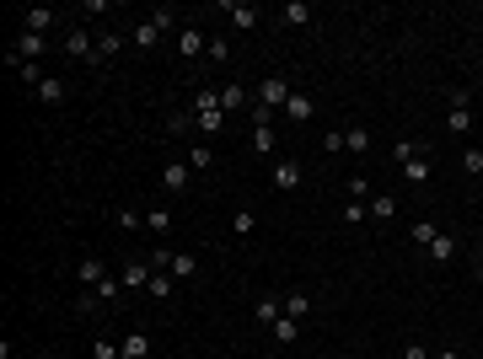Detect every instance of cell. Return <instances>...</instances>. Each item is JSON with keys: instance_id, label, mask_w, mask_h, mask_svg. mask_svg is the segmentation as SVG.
Returning a JSON list of instances; mask_svg holds the SVG:
<instances>
[{"instance_id": "obj_38", "label": "cell", "mask_w": 483, "mask_h": 359, "mask_svg": "<svg viewBox=\"0 0 483 359\" xmlns=\"http://www.w3.org/2000/svg\"><path fill=\"white\" fill-rule=\"evenodd\" d=\"M344 188H349V199H360V204H371V182H365V177H354V182H344Z\"/></svg>"}, {"instance_id": "obj_3", "label": "cell", "mask_w": 483, "mask_h": 359, "mask_svg": "<svg viewBox=\"0 0 483 359\" xmlns=\"http://www.w3.org/2000/svg\"><path fill=\"white\" fill-rule=\"evenodd\" d=\"M43 54H48V38H43V33H16V60H22V65H38ZM16 60H11V65H16Z\"/></svg>"}, {"instance_id": "obj_16", "label": "cell", "mask_w": 483, "mask_h": 359, "mask_svg": "<svg viewBox=\"0 0 483 359\" xmlns=\"http://www.w3.org/2000/svg\"><path fill=\"white\" fill-rule=\"evenodd\" d=\"M119 354H124V359H145V354H151V338H145V333H129V338L119 343Z\"/></svg>"}, {"instance_id": "obj_36", "label": "cell", "mask_w": 483, "mask_h": 359, "mask_svg": "<svg viewBox=\"0 0 483 359\" xmlns=\"http://www.w3.org/2000/svg\"><path fill=\"white\" fill-rule=\"evenodd\" d=\"M145 289H151L156 300H167L172 295V274H151V285H145Z\"/></svg>"}, {"instance_id": "obj_23", "label": "cell", "mask_w": 483, "mask_h": 359, "mask_svg": "<svg viewBox=\"0 0 483 359\" xmlns=\"http://www.w3.org/2000/svg\"><path fill=\"white\" fill-rule=\"evenodd\" d=\"M268 333H274L279 343H295V338H301V322H295V316H279V322L268 327Z\"/></svg>"}, {"instance_id": "obj_19", "label": "cell", "mask_w": 483, "mask_h": 359, "mask_svg": "<svg viewBox=\"0 0 483 359\" xmlns=\"http://www.w3.org/2000/svg\"><path fill=\"white\" fill-rule=\"evenodd\" d=\"M306 311H312V295H306V289H290V295H285V316H295V322H301Z\"/></svg>"}, {"instance_id": "obj_8", "label": "cell", "mask_w": 483, "mask_h": 359, "mask_svg": "<svg viewBox=\"0 0 483 359\" xmlns=\"http://www.w3.org/2000/svg\"><path fill=\"white\" fill-rule=\"evenodd\" d=\"M274 188H279V193L301 188V161H279V167H274Z\"/></svg>"}, {"instance_id": "obj_41", "label": "cell", "mask_w": 483, "mask_h": 359, "mask_svg": "<svg viewBox=\"0 0 483 359\" xmlns=\"http://www.w3.org/2000/svg\"><path fill=\"white\" fill-rule=\"evenodd\" d=\"M440 359H462V354H457V348H440Z\"/></svg>"}, {"instance_id": "obj_29", "label": "cell", "mask_w": 483, "mask_h": 359, "mask_svg": "<svg viewBox=\"0 0 483 359\" xmlns=\"http://www.w3.org/2000/svg\"><path fill=\"white\" fill-rule=\"evenodd\" d=\"M210 161H215V150H210V145H193V150H188V167H193V172H210Z\"/></svg>"}, {"instance_id": "obj_20", "label": "cell", "mask_w": 483, "mask_h": 359, "mask_svg": "<svg viewBox=\"0 0 483 359\" xmlns=\"http://www.w3.org/2000/svg\"><path fill=\"white\" fill-rule=\"evenodd\" d=\"M113 54H119V33H97V54H92V65H108Z\"/></svg>"}, {"instance_id": "obj_18", "label": "cell", "mask_w": 483, "mask_h": 359, "mask_svg": "<svg viewBox=\"0 0 483 359\" xmlns=\"http://www.w3.org/2000/svg\"><path fill=\"white\" fill-rule=\"evenodd\" d=\"M285 113H290V118H295V123H306V118H312V96H306V92H290Z\"/></svg>"}, {"instance_id": "obj_1", "label": "cell", "mask_w": 483, "mask_h": 359, "mask_svg": "<svg viewBox=\"0 0 483 359\" xmlns=\"http://www.w3.org/2000/svg\"><path fill=\"white\" fill-rule=\"evenodd\" d=\"M446 102H451V108H446V129L451 134H467L472 129V96L467 92H451Z\"/></svg>"}, {"instance_id": "obj_37", "label": "cell", "mask_w": 483, "mask_h": 359, "mask_svg": "<svg viewBox=\"0 0 483 359\" xmlns=\"http://www.w3.org/2000/svg\"><path fill=\"white\" fill-rule=\"evenodd\" d=\"M119 289H124V279H102V285H97V300H119Z\"/></svg>"}, {"instance_id": "obj_33", "label": "cell", "mask_w": 483, "mask_h": 359, "mask_svg": "<svg viewBox=\"0 0 483 359\" xmlns=\"http://www.w3.org/2000/svg\"><path fill=\"white\" fill-rule=\"evenodd\" d=\"M413 241H419V247H430L435 236H440V231H435V220H413V231H408Z\"/></svg>"}, {"instance_id": "obj_10", "label": "cell", "mask_w": 483, "mask_h": 359, "mask_svg": "<svg viewBox=\"0 0 483 359\" xmlns=\"http://www.w3.org/2000/svg\"><path fill=\"white\" fill-rule=\"evenodd\" d=\"M188 172H193V167H183V161H167V167H161V188L183 193V188H188Z\"/></svg>"}, {"instance_id": "obj_30", "label": "cell", "mask_w": 483, "mask_h": 359, "mask_svg": "<svg viewBox=\"0 0 483 359\" xmlns=\"http://www.w3.org/2000/svg\"><path fill=\"white\" fill-rule=\"evenodd\" d=\"M344 220H349V226H365V220H371V204L349 199V204H344Z\"/></svg>"}, {"instance_id": "obj_34", "label": "cell", "mask_w": 483, "mask_h": 359, "mask_svg": "<svg viewBox=\"0 0 483 359\" xmlns=\"http://www.w3.org/2000/svg\"><path fill=\"white\" fill-rule=\"evenodd\" d=\"M193 118H199V129H205V134H220V129H226V113H193Z\"/></svg>"}, {"instance_id": "obj_6", "label": "cell", "mask_w": 483, "mask_h": 359, "mask_svg": "<svg viewBox=\"0 0 483 359\" xmlns=\"http://www.w3.org/2000/svg\"><path fill=\"white\" fill-rule=\"evenodd\" d=\"M226 16H231V27H242V33H247V27H258V16H264V11H258V6H247V0H231Z\"/></svg>"}, {"instance_id": "obj_12", "label": "cell", "mask_w": 483, "mask_h": 359, "mask_svg": "<svg viewBox=\"0 0 483 359\" xmlns=\"http://www.w3.org/2000/svg\"><path fill=\"white\" fill-rule=\"evenodd\" d=\"M188 113H226V108H220V92H215V86H205V92H193Z\"/></svg>"}, {"instance_id": "obj_4", "label": "cell", "mask_w": 483, "mask_h": 359, "mask_svg": "<svg viewBox=\"0 0 483 359\" xmlns=\"http://www.w3.org/2000/svg\"><path fill=\"white\" fill-rule=\"evenodd\" d=\"M65 54H70V60H81V65H92V54H97L92 33H86V27H70V33H65Z\"/></svg>"}, {"instance_id": "obj_26", "label": "cell", "mask_w": 483, "mask_h": 359, "mask_svg": "<svg viewBox=\"0 0 483 359\" xmlns=\"http://www.w3.org/2000/svg\"><path fill=\"white\" fill-rule=\"evenodd\" d=\"M156 43H161L156 27H151V22H134V48H156Z\"/></svg>"}, {"instance_id": "obj_15", "label": "cell", "mask_w": 483, "mask_h": 359, "mask_svg": "<svg viewBox=\"0 0 483 359\" xmlns=\"http://www.w3.org/2000/svg\"><path fill=\"white\" fill-rule=\"evenodd\" d=\"M253 316H258V322H264V327H274V322H279V316H285V300H274V295H264V300H258V311H253Z\"/></svg>"}, {"instance_id": "obj_32", "label": "cell", "mask_w": 483, "mask_h": 359, "mask_svg": "<svg viewBox=\"0 0 483 359\" xmlns=\"http://www.w3.org/2000/svg\"><path fill=\"white\" fill-rule=\"evenodd\" d=\"M392 215H398V204L386 199V193H376L371 199V220H392Z\"/></svg>"}, {"instance_id": "obj_13", "label": "cell", "mask_w": 483, "mask_h": 359, "mask_svg": "<svg viewBox=\"0 0 483 359\" xmlns=\"http://www.w3.org/2000/svg\"><path fill=\"white\" fill-rule=\"evenodd\" d=\"M403 182H413V188H419V182H430V150H419V156L403 167Z\"/></svg>"}, {"instance_id": "obj_25", "label": "cell", "mask_w": 483, "mask_h": 359, "mask_svg": "<svg viewBox=\"0 0 483 359\" xmlns=\"http://www.w3.org/2000/svg\"><path fill=\"white\" fill-rule=\"evenodd\" d=\"M242 102H247V92H242L237 81H226V86H220V108H226V113H237Z\"/></svg>"}, {"instance_id": "obj_35", "label": "cell", "mask_w": 483, "mask_h": 359, "mask_svg": "<svg viewBox=\"0 0 483 359\" xmlns=\"http://www.w3.org/2000/svg\"><path fill=\"white\" fill-rule=\"evenodd\" d=\"M145 22H151V27H156V33H172V22H178V16H172V11H167V6H156V11H151V16H145Z\"/></svg>"}, {"instance_id": "obj_40", "label": "cell", "mask_w": 483, "mask_h": 359, "mask_svg": "<svg viewBox=\"0 0 483 359\" xmlns=\"http://www.w3.org/2000/svg\"><path fill=\"white\" fill-rule=\"evenodd\" d=\"M403 359H430V354H424V343H408V348H403Z\"/></svg>"}, {"instance_id": "obj_7", "label": "cell", "mask_w": 483, "mask_h": 359, "mask_svg": "<svg viewBox=\"0 0 483 359\" xmlns=\"http://www.w3.org/2000/svg\"><path fill=\"white\" fill-rule=\"evenodd\" d=\"M48 27H54V11H48V6L22 11V33H43V38H48Z\"/></svg>"}, {"instance_id": "obj_17", "label": "cell", "mask_w": 483, "mask_h": 359, "mask_svg": "<svg viewBox=\"0 0 483 359\" xmlns=\"http://www.w3.org/2000/svg\"><path fill=\"white\" fill-rule=\"evenodd\" d=\"M279 22H285V27H306V22H312V11H306L301 0H290V6H279Z\"/></svg>"}, {"instance_id": "obj_22", "label": "cell", "mask_w": 483, "mask_h": 359, "mask_svg": "<svg viewBox=\"0 0 483 359\" xmlns=\"http://www.w3.org/2000/svg\"><path fill=\"white\" fill-rule=\"evenodd\" d=\"M172 274H178V279H193V274H199V258H193V252H172Z\"/></svg>"}, {"instance_id": "obj_9", "label": "cell", "mask_w": 483, "mask_h": 359, "mask_svg": "<svg viewBox=\"0 0 483 359\" xmlns=\"http://www.w3.org/2000/svg\"><path fill=\"white\" fill-rule=\"evenodd\" d=\"M75 279H81L86 289H97L102 279H108V268H102V258H81V268H75Z\"/></svg>"}, {"instance_id": "obj_27", "label": "cell", "mask_w": 483, "mask_h": 359, "mask_svg": "<svg viewBox=\"0 0 483 359\" xmlns=\"http://www.w3.org/2000/svg\"><path fill=\"white\" fill-rule=\"evenodd\" d=\"M253 150H258V156L274 150V129H268V123H253Z\"/></svg>"}, {"instance_id": "obj_39", "label": "cell", "mask_w": 483, "mask_h": 359, "mask_svg": "<svg viewBox=\"0 0 483 359\" xmlns=\"http://www.w3.org/2000/svg\"><path fill=\"white\" fill-rule=\"evenodd\" d=\"M145 226H151V231H167L172 215H167V209H151V215H145Z\"/></svg>"}, {"instance_id": "obj_11", "label": "cell", "mask_w": 483, "mask_h": 359, "mask_svg": "<svg viewBox=\"0 0 483 359\" xmlns=\"http://www.w3.org/2000/svg\"><path fill=\"white\" fill-rule=\"evenodd\" d=\"M424 252H430L435 263H451V258H457V236H451V231H440V236H435Z\"/></svg>"}, {"instance_id": "obj_42", "label": "cell", "mask_w": 483, "mask_h": 359, "mask_svg": "<svg viewBox=\"0 0 483 359\" xmlns=\"http://www.w3.org/2000/svg\"><path fill=\"white\" fill-rule=\"evenodd\" d=\"M478 274H483V252H478Z\"/></svg>"}, {"instance_id": "obj_28", "label": "cell", "mask_w": 483, "mask_h": 359, "mask_svg": "<svg viewBox=\"0 0 483 359\" xmlns=\"http://www.w3.org/2000/svg\"><path fill=\"white\" fill-rule=\"evenodd\" d=\"M419 150H424V145H419V140H403V145H398V150H392V167H408V161H413V156H419Z\"/></svg>"}, {"instance_id": "obj_5", "label": "cell", "mask_w": 483, "mask_h": 359, "mask_svg": "<svg viewBox=\"0 0 483 359\" xmlns=\"http://www.w3.org/2000/svg\"><path fill=\"white\" fill-rule=\"evenodd\" d=\"M205 48H210V38L199 33V27H183V33H178V54H183V60H199Z\"/></svg>"}, {"instance_id": "obj_14", "label": "cell", "mask_w": 483, "mask_h": 359, "mask_svg": "<svg viewBox=\"0 0 483 359\" xmlns=\"http://www.w3.org/2000/svg\"><path fill=\"white\" fill-rule=\"evenodd\" d=\"M344 150H354V156H365V150H371V129H365V123H354V129H344Z\"/></svg>"}, {"instance_id": "obj_31", "label": "cell", "mask_w": 483, "mask_h": 359, "mask_svg": "<svg viewBox=\"0 0 483 359\" xmlns=\"http://www.w3.org/2000/svg\"><path fill=\"white\" fill-rule=\"evenodd\" d=\"M253 226H258V215H253V209H247V204H242L237 215H231V231H237V236H247V231H253Z\"/></svg>"}, {"instance_id": "obj_2", "label": "cell", "mask_w": 483, "mask_h": 359, "mask_svg": "<svg viewBox=\"0 0 483 359\" xmlns=\"http://www.w3.org/2000/svg\"><path fill=\"white\" fill-rule=\"evenodd\" d=\"M285 102H290V81H285V75H264V86H258V108L274 113V108H285Z\"/></svg>"}, {"instance_id": "obj_21", "label": "cell", "mask_w": 483, "mask_h": 359, "mask_svg": "<svg viewBox=\"0 0 483 359\" xmlns=\"http://www.w3.org/2000/svg\"><path fill=\"white\" fill-rule=\"evenodd\" d=\"M119 279H124V289H140V285H151V263H129Z\"/></svg>"}, {"instance_id": "obj_24", "label": "cell", "mask_w": 483, "mask_h": 359, "mask_svg": "<svg viewBox=\"0 0 483 359\" xmlns=\"http://www.w3.org/2000/svg\"><path fill=\"white\" fill-rule=\"evenodd\" d=\"M38 96H43V102H65V81L60 75H43V81H38Z\"/></svg>"}]
</instances>
